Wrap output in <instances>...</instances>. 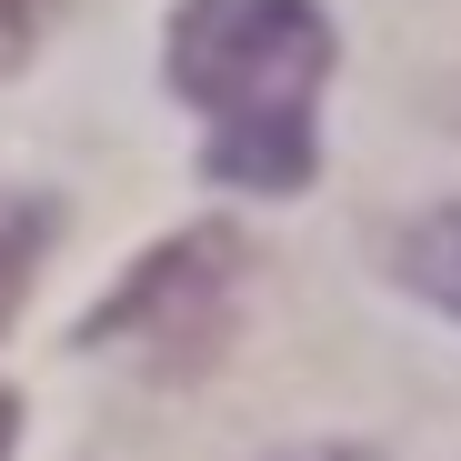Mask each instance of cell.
<instances>
[{
    "label": "cell",
    "instance_id": "cell-1",
    "mask_svg": "<svg viewBox=\"0 0 461 461\" xmlns=\"http://www.w3.org/2000/svg\"><path fill=\"white\" fill-rule=\"evenodd\" d=\"M331 81V21L312 0H181L171 91L211 121V181L301 191L312 181V101Z\"/></svg>",
    "mask_w": 461,
    "mask_h": 461
},
{
    "label": "cell",
    "instance_id": "cell-2",
    "mask_svg": "<svg viewBox=\"0 0 461 461\" xmlns=\"http://www.w3.org/2000/svg\"><path fill=\"white\" fill-rule=\"evenodd\" d=\"M230 312H241V241L230 230H181L81 321V341L91 351H140L150 371H201V361H221Z\"/></svg>",
    "mask_w": 461,
    "mask_h": 461
},
{
    "label": "cell",
    "instance_id": "cell-3",
    "mask_svg": "<svg viewBox=\"0 0 461 461\" xmlns=\"http://www.w3.org/2000/svg\"><path fill=\"white\" fill-rule=\"evenodd\" d=\"M50 241H60V201H41V191H0V331L21 321V301H31Z\"/></svg>",
    "mask_w": 461,
    "mask_h": 461
},
{
    "label": "cell",
    "instance_id": "cell-4",
    "mask_svg": "<svg viewBox=\"0 0 461 461\" xmlns=\"http://www.w3.org/2000/svg\"><path fill=\"white\" fill-rule=\"evenodd\" d=\"M402 281L431 301V312L461 321V201H451V211H421V221L402 230Z\"/></svg>",
    "mask_w": 461,
    "mask_h": 461
},
{
    "label": "cell",
    "instance_id": "cell-5",
    "mask_svg": "<svg viewBox=\"0 0 461 461\" xmlns=\"http://www.w3.org/2000/svg\"><path fill=\"white\" fill-rule=\"evenodd\" d=\"M31 41H41V0H0V81L31 60Z\"/></svg>",
    "mask_w": 461,
    "mask_h": 461
},
{
    "label": "cell",
    "instance_id": "cell-6",
    "mask_svg": "<svg viewBox=\"0 0 461 461\" xmlns=\"http://www.w3.org/2000/svg\"><path fill=\"white\" fill-rule=\"evenodd\" d=\"M281 461H371L361 441H301V451H281Z\"/></svg>",
    "mask_w": 461,
    "mask_h": 461
},
{
    "label": "cell",
    "instance_id": "cell-7",
    "mask_svg": "<svg viewBox=\"0 0 461 461\" xmlns=\"http://www.w3.org/2000/svg\"><path fill=\"white\" fill-rule=\"evenodd\" d=\"M11 441H21V402L0 392V461H11Z\"/></svg>",
    "mask_w": 461,
    "mask_h": 461
},
{
    "label": "cell",
    "instance_id": "cell-8",
    "mask_svg": "<svg viewBox=\"0 0 461 461\" xmlns=\"http://www.w3.org/2000/svg\"><path fill=\"white\" fill-rule=\"evenodd\" d=\"M451 121H461V91H451Z\"/></svg>",
    "mask_w": 461,
    "mask_h": 461
}]
</instances>
